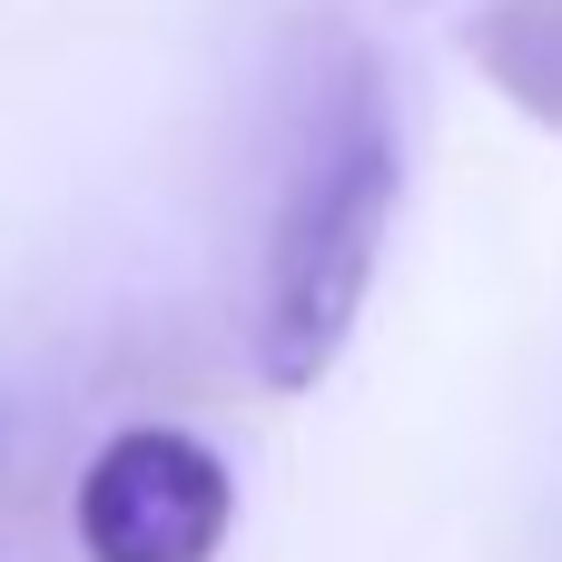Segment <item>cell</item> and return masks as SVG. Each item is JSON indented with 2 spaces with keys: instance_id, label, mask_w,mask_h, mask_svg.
<instances>
[{
  "instance_id": "cell-1",
  "label": "cell",
  "mask_w": 562,
  "mask_h": 562,
  "mask_svg": "<svg viewBox=\"0 0 562 562\" xmlns=\"http://www.w3.org/2000/svg\"><path fill=\"white\" fill-rule=\"evenodd\" d=\"M405 198V128L395 89L366 40L336 49V79L306 89L296 158L277 178L267 217V277H257V375L277 395H316L375 296L385 237Z\"/></svg>"
},
{
  "instance_id": "cell-2",
  "label": "cell",
  "mask_w": 562,
  "mask_h": 562,
  "mask_svg": "<svg viewBox=\"0 0 562 562\" xmlns=\"http://www.w3.org/2000/svg\"><path fill=\"white\" fill-rule=\"evenodd\" d=\"M237 524V484L217 445L188 425H128L79 474V553L89 562H217Z\"/></svg>"
},
{
  "instance_id": "cell-3",
  "label": "cell",
  "mask_w": 562,
  "mask_h": 562,
  "mask_svg": "<svg viewBox=\"0 0 562 562\" xmlns=\"http://www.w3.org/2000/svg\"><path fill=\"white\" fill-rule=\"evenodd\" d=\"M464 59L504 89L514 119L562 138V0H474Z\"/></svg>"
}]
</instances>
